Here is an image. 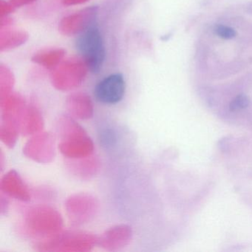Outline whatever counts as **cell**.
Returning <instances> with one entry per match:
<instances>
[{
  "instance_id": "cell-1",
  "label": "cell",
  "mask_w": 252,
  "mask_h": 252,
  "mask_svg": "<svg viewBox=\"0 0 252 252\" xmlns=\"http://www.w3.org/2000/svg\"><path fill=\"white\" fill-rule=\"evenodd\" d=\"M76 48L94 74H98L106 60V48L99 27L95 20L81 32L76 39Z\"/></svg>"
},
{
  "instance_id": "cell-3",
  "label": "cell",
  "mask_w": 252,
  "mask_h": 252,
  "mask_svg": "<svg viewBox=\"0 0 252 252\" xmlns=\"http://www.w3.org/2000/svg\"><path fill=\"white\" fill-rule=\"evenodd\" d=\"M215 32L217 35L222 39H230L234 38L236 36V32L234 29L230 27L224 26H217L215 29Z\"/></svg>"
},
{
  "instance_id": "cell-2",
  "label": "cell",
  "mask_w": 252,
  "mask_h": 252,
  "mask_svg": "<svg viewBox=\"0 0 252 252\" xmlns=\"http://www.w3.org/2000/svg\"><path fill=\"white\" fill-rule=\"evenodd\" d=\"M126 88L124 75L120 73H112L96 84L94 88V97L100 104L115 105L123 100Z\"/></svg>"
},
{
  "instance_id": "cell-4",
  "label": "cell",
  "mask_w": 252,
  "mask_h": 252,
  "mask_svg": "<svg viewBox=\"0 0 252 252\" xmlns=\"http://www.w3.org/2000/svg\"><path fill=\"white\" fill-rule=\"evenodd\" d=\"M249 104V100L244 95H238L235 99L233 100L231 104V109L232 110L243 109Z\"/></svg>"
},
{
  "instance_id": "cell-5",
  "label": "cell",
  "mask_w": 252,
  "mask_h": 252,
  "mask_svg": "<svg viewBox=\"0 0 252 252\" xmlns=\"http://www.w3.org/2000/svg\"><path fill=\"white\" fill-rule=\"evenodd\" d=\"M101 141L103 145L109 147L115 144L116 136L111 130H106L101 134Z\"/></svg>"
}]
</instances>
